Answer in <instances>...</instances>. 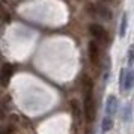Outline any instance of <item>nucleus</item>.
I'll return each mask as SVG.
<instances>
[{
  "instance_id": "nucleus-12",
  "label": "nucleus",
  "mask_w": 134,
  "mask_h": 134,
  "mask_svg": "<svg viewBox=\"0 0 134 134\" xmlns=\"http://www.w3.org/2000/svg\"><path fill=\"white\" fill-rule=\"evenodd\" d=\"M128 63L130 65L134 63V47H131V48L128 50Z\"/></svg>"
},
{
  "instance_id": "nucleus-2",
  "label": "nucleus",
  "mask_w": 134,
  "mask_h": 134,
  "mask_svg": "<svg viewBox=\"0 0 134 134\" xmlns=\"http://www.w3.org/2000/svg\"><path fill=\"white\" fill-rule=\"evenodd\" d=\"M89 33L95 38V41H98V42H103V44L109 42V33H107V30L101 24H98V23H92L89 26Z\"/></svg>"
},
{
  "instance_id": "nucleus-14",
  "label": "nucleus",
  "mask_w": 134,
  "mask_h": 134,
  "mask_svg": "<svg viewBox=\"0 0 134 134\" xmlns=\"http://www.w3.org/2000/svg\"><path fill=\"white\" fill-rule=\"evenodd\" d=\"M101 2H111V0H101Z\"/></svg>"
},
{
  "instance_id": "nucleus-7",
  "label": "nucleus",
  "mask_w": 134,
  "mask_h": 134,
  "mask_svg": "<svg viewBox=\"0 0 134 134\" xmlns=\"http://www.w3.org/2000/svg\"><path fill=\"white\" fill-rule=\"evenodd\" d=\"M124 89L125 91H131L134 86V69L133 71H127V75H125V80H124Z\"/></svg>"
},
{
  "instance_id": "nucleus-13",
  "label": "nucleus",
  "mask_w": 134,
  "mask_h": 134,
  "mask_svg": "<svg viewBox=\"0 0 134 134\" xmlns=\"http://www.w3.org/2000/svg\"><path fill=\"white\" fill-rule=\"evenodd\" d=\"M130 109H131L130 105H127V107H125V116H124V118H125L124 121H125V122H127V121H130Z\"/></svg>"
},
{
  "instance_id": "nucleus-11",
  "label": "nucleus",
  "mask_w": 134,
  "mask_h": 134,
  "mask_svg": "<svg viewBox=\"0 0 134 134\" xmlns=\"http://www.w3.org/2000/svg\"><path fill=\"white\" fill-rule=\"evenodd\" d=\"M86 11L91 17H98V9H97V5L95 3H87L86 6Z\"/></svg>"
},
{
  "instance_id": "nucleus-8",
  "label": "nucleus",
  "mask_w": 134,
  "mask_h": 134,
  "mask_svg": "<svg viewBox=\"0 0 134 134\" xmlns=\"http://www.w3.org/2000/svg\"><path fill=\"white\" fill-rule=\"evenodd\" d=\"M97 9H98V17H101L103 20H111V12H110L109 8L97 3Z\"/></svg>"
},
{
  "instance_id": "nucleus-3",
  "label": "nucleus",
  "mask_w": 134,
  "mask_h": 134,
  "mask_svg": "<svg viewBox=\"0 0 134 134\" xmlns=\"http://www.w3.org/2000/svg\"><path fill=\"white\" fill-rule=\"evenodd\" d=\"M87 53H89V59H91L92 65H98L99 63V45H98V41H91L87 44Z\"/></svg>"
},
{
  "instance_id": "nucleus-1",
  "label": "nucleus",
  "mask_w": 134,
  "mask_h": 134,
  "mask_svg": "<svg viewBox=\"0 0 134 134\" xmlns=\"http://www.w3.org/2000/svg\"><path fill=\"white\" fill-rule=\"evenodd\" d=\"M83 113H85L86 122H93L95 119V101H93V80L91 77H83Z\"/></svg>"
},
{
  "instance_id": "nucleus-6",
  "label": "nucleus",
  "mask_w": 134,
  "mask_h": 134,
  "mask_svg": "<svg viewBox=\"0 0 134 134\" xmlns=\"http://www.w3.org/2000/svg\"><path fill=\"white\" fill-rule=\"evenodd\" d=\"M69 105H71V113H72L74 121L79 122L80 121V116H81V113H83V107L80 105V103L77 101V99H71Z\"/></svg>"
},
{
  "instance_id": "nucleus-5",
  "label": "nucleus",
  "mask_w": 134,
  "mask_h": 134,
  "mask_svg": "<svg viewBox=\"0 0 134 134\" xmlns=\"http://www.w3.org/2000/svg\"><path fill=\"white\" fill-rule=\"evenodd\" d=\"M12 74H14V66L11 65V63L5 62L3 66H2V85L8 86L9 80H11V77H12Z\"/></svg>"
},
{
  "instance_id": "nucleus-10",
  "label": "nucleus",
  "mask_w": 134,
  "mask_h": 134,
  "mask_svg": "<svg viewBox=\"0 0 134 134\" xmlns=\"http://www.w3.org/2000/svg\"><path fill=\"white\" fill-rule=\"evenodd\" d=\"M127 27H128V15L122 14V20H121V26H119V36L124 38L127 35Z\"/></svg>"
},
{
  "instance_id": "nucleus-4",
  "label": "nucleus",
  "mask_w": 134,
  "mask_h": 134,
  "mask_svg": "<svg viewBox=\"0 0 134 134\" xmlns=\"http://www.w3.org/2000/svg\"><path fill=\"white\" fill-rule=\"evenodd\" d=\"M116 111H118V98L115 95H109L107 101H105V115L113 118Z\"/></svg>"
},
{
  "instance_id": "nucleus-9",
  "label": "nucleus",
  "mask_w": 134,
  "mask_h": 134,
  "mask_svg": "<svg viewBox=\"0 0 134 134\" xmlns=\"http://www.w3.org/2000/svg\"><path fill=\"white\" fill-rule=\"evenodd\" d=\"M111 128H113V118L105 115V118L103 119V124H101V130H103V133H109Z\"/></svg>"
}]
</instances>
